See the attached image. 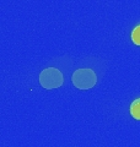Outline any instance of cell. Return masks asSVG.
<instances>
[{
    "mask_svg": "<svg viewBox=\"0 0 140 147\" xmlns=\"http://www.w3.org/2000/svg\"><path fill=\"white\" fill-rule=\"evenodd\" d=\"M130 113H132V117L137 120H140V98L135 99L134 102L130 105Z\"/></svg>",
    "mask_w": 140,
    "mask_h": 147,
    "instance_id": "3957f363",
    "label": "cell"
},
{
    "mask_svg": "<svg viewBox=\"0 0 140 147\" xmlns=\"http://www.w3.org/2000/svg\"><path fill=\"white\" fill-rule=\"evenodd\" d=\"M71 81L74 86L79 90H88L97 82L96 74L91 69H79L73 74Z\"/></svg>",
    "mask_w": 140,
    "mask_h": 147,
    "instance_id": "6da1fadb",
    "label": "cell"
},
{
    "mask_svg": "<svg viewBox=\"0 0 140 147\" xmlns=\"http://www.w3.org/2000/svg\"><path fill=\"white\" fill-rule=\"evenodd\" d=\"M64 79L63 75L58 69L55 67H48L43 70L39 75V84L47 90H52L57 88L63 85Z\"/></svg>",
    "mask_w": 140,
    "mask_h": 147,
    "instance_id": "7a4b0ae2",
    "label": "cell"
},
{
    "mask_svg": "<svg viewBox=\"0 0 140 147\" xmlns=\"http://www.w3.org/2000/svg\"><path fill=\"white\" fill-rule=\"evenodd\" d=\"M132 40L134 42V44L140 45V25L132 31Z\"/></svg>",
    "mask_w": 140,
    "mask_h": 147,
    "instance_id": "277c9868",
    "label": "cell"
}]
</instances>
